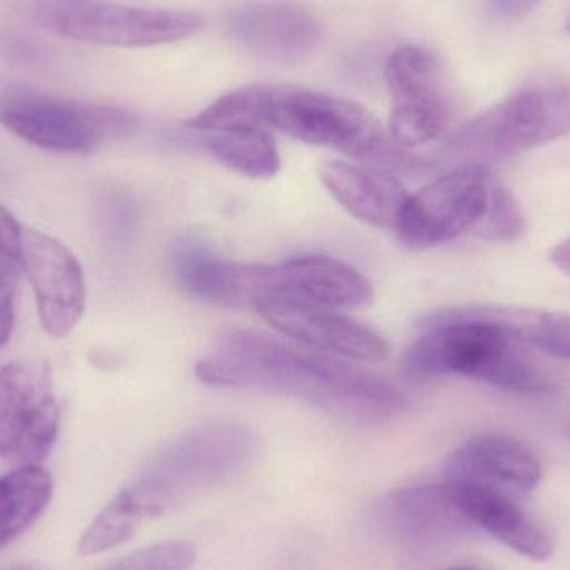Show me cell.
Wrapping results in <instances>:
<instances>
[{"label": "cell", "mask_w": 570, "mask_h": 570, "mask_svg": "<svg viewBox=\"0 0 570 570\" xmlns=\"http://www.w3.org/2000/svg\"><path fill=\"white\" fill-rule=\"evenodd\" d=\"M200 381L298 399L362 422L389 421L407 409L401 389L364 368L253 328H229L196 365Z\"/></svg>", "instance_id": "6da1fadb"}, {"label": "cell", "mask_w": 570, "mask_h": 570, "mask_svg": "<svg viewBox=\"0 0 570 570\" xmlns=\"http://www.w3.org/2000/svg\"><path fill=\"white\" fill-rule=\"evenodd\" d=\"M187 126L200 132L274 129L308 146L354 157L372 167L412 169L415 159L361 104L287 83H250L200 110Z\"/></svg>", "instance_id": "7a4b0ae2"}, {"label": "cell", "mask_w": 570, "mask_h": 570, "mask_svg": "<svg viewBox=\"0 0 570 570\" xmlns=\"http://www.w3.org/2000/svg\"><path fill=\"white\" fill-rule=\"evenodd\" d=\"M419 331L402 358L409 381L459 375L518 394L558 389V377L532 357L514 312H435L422 318Z\"/></svg>", "instance_id": "3957f363"}, {"label": "cell", "mask_w": 570, "mask_h": 570, "mask_svg": "<svg viewBox=\"0 0 570 570\" xmlns=\"http://www.w3.org/2000/svg\"><path fill=\"white\" fill-rule=\"evenodd\" d=\"M256 454V435L236 422H210L164 445L130 484L157 518L193 492L243 471Z\"/></svg>", "instance_id": "277c9868"}, {"label": "cell", "mask_w": 570, "mask_h": 570, "mask_svg": "<svg viewBox=\"0 0 570 570\" xmlns=\"http://www.w3.org/2000/svg\"><path fill=\"white\" fill-rule=\"evenodd\" d=\"M570 136V86L534 83L485 110L452 139L451 153L479 164Z\"/></svg>", "instance_id": "5b68a950"}, {"label": "cell", "mask_w": 570, "mask_h": 570, "mask_svg": "<svg viewBox=\"0 0 570 570\" xmlns=\"http://www.w3.org/2000/svg\"><path fill=\"white\" fill-rule=\"evenodd\" d=\"M26 10L50 32L100 46H163L196 36L206 26L197 13L136 9L100 0H29Z\"/></svg>", "instance_id": "8992f818"}, {"label": "cell", "mask_w": 570, "mask_h": 570, "mask_svg": "<svg viewBox=\"0 0 570 570\" xmlns=\"http://www.w3.org/2000/svg\"><path fill=\"white\" fill-rule=\"evenodd\" d=\"M498 180L484 164H462L409 196L399 237L409 249L451 243L478 233L491 209Z\"/></svg>", "instance_id": "52a82bcc"}, {"label": "cell", "mask_w": 570, "mask_h": 570, "mask_svg": "<svg viewBox=\"0 0 570 570\" xmlns=\"http://www.w3.org/2000/svg\"><path fill=\"white\" fill-rule=\"evenodd\" d=\"M0 122L32 146L62 154L92 153L132 127L124 110L39 94L7 100L0 109Z\"/></svg>", "instance_id": "ba28073f"}, {"label": "cell", "mask_w": 570, "mask_h": 570, "mask_svg": "<svg viewBox=\"0 0 570 570\" xmlns=\"http://www.w3.org/2000/svg\"><path fill=\"white\" fill-rule=\"evenodd\" d=\"M60 428L49 367L10 362L0 371V459L12 468L42 465Z\"/></svg>", "instance_id": "9c48e42d"}, {"label": "cell", "mask_w": 570, "mask_h": 570, "mask_svg": "<svg viewBox=\"0 0 570 570\" xmlns=\"http://www.w3.org/2000/svg\"><path fill=\"white\" fill-rule=\"evenodd\" d=\"M385 80L392 96L389 136L402 149L438 139L449 124L444 77L434 53L417 46L399 47L389 57Z\"/></svg>", "instance_id": "30bf717a"}, {"label": "cell", "mask_w": 570, "mask_h": 570, "mask_svg": "<svg viewBox=\"0 0 570 570\" xmlns=\"http://www.w3.org/2000/svg\"><path fill=\"white\" fill-rule=\"evenodd\" d=\"M374 519L389 541L412 552L444 548L475 531L449 482L415 485L384 495Z\"/></svg>", "instance_id": "8fae6325"}, {"label": "cell", "mask_w": 570, "mask_h": 570, "mask_svg": "<svg viewBox=\"0 0 570 570\" xmlns=\"http://www.w3.org/2000/svg\"><path fill=\"white\" fill-rule=\"evenodd\" d=\"M19 266L36 292L43 331L56 338L66 337L86 308V277L79 261L60 240L23 229Z\"/></svg>", "instance_id": "7c38bea8"}, {"label": "cell", "mask_w": 570, "mask_h": 570, "mask_svg": "<svg viewBox=\"0 0 570 570\" xmlns=\"http://www.w3.org/2000/svg\"><path fill=\"white\" fill-rule=\"evenodd\" d=\"M542 464L518 439L482 434L459 445L445 462V481L521 501L541 484Z\"/></svg>", "instance_id": "4fadbf2b"}, {"label": "cell", "mask_w": 570, "mask_h": 570, "mask_svg": "<svg viewBox=\"0 0 570 570\" xmlns=\"http://www.w3.org/2000/svg\"><path fill=\"white\" fill-rule=\"evenodd\" d=\"M257 312L284 337L314 351L361 364H379L389 357L387 342L377 332L338 311L271 302Z\"/></svg>", "instance_id": "5bb4252c"}, {"label": "cell", "mask_w": 570, "mask_h": 570, "mask_svg": "<svg viewBox=\"0 0 570 570\" xmlns=\"http://www.w3.org/2000/svg\"><path fill=\"white\" fill-rule=\"evenodd\" d=\"M374 298V287L364 274L334 257H292L271 264V302H292L331 311L364 307Z\"/></svg>", "instance_id": "9a60e30c"}, {"label": "cell", "mask_w": 570, "mask_h": 570, "mask_svg": "<svg viewBox=\"0 0 570 570\" xmlns=\"http://www.w3.org/2000/svg\"><path fill=\"white\" fill-rule=\"evenodd\" d=\"M237 42L271 62L294 63L314 52L322 29L308 10L284 0L247 2L230 12Z\"/></svg>", "instance_id": "2e32d148"}, {"label": "cell", "mask_w": 570, "mask_h": 570, "mask_svg": "<svg viewBox=\"0 0 570 570\" xmlns=\"http://www.w3.org/2000/svg\"><path fill=\"white\" fill-rule=\"evenodd\" d=\"M318 177L351 216L377 229L397 233L411 194L385 170L327 160L318 167Z\"/></svg>", "instance_id": "e0dca14e"}, {"label": "cell", "mask_w": 570, "mask_h": 570, "mask_svg": "<svg viewBox=\"0 0 570 570\" xmlns=\"http://www.w3.org/2000/svg\"><path fill=\"white\" fill-rule=\"evenodd\" d=\"M448 482V481H445ZM449 485L455 501L479 531L508 546L531 561H548L554 554L551 535L514 499L468 485Z\"/></svg>", "instance_id": "ac0fdd59"}, {"label": "cell", "mask_w": 570, "mask_h": 570, "mask_svg": "<svg viewBox=\"0 0 570 570\" xmlns=\"http://www.w3.org/2000/svg\"><path fill=\"white\" fill-rule=\"evenodd\" d=\"M52 495V475L42 465L13 468L0 478V549L39 521Z\"/></svg>", "instance_id": "d6986e66"}, {"label": "cell", "mask_w": 570, "mask_h": 570, "mask_svg": "<svg viewBox=\"0 0 570 570\" xmlns=\"http://www.w3.org/2000/svg\"><path fill=\"white\" fill-rule=\"evenodd\" d=\"M207 149L227 169L250 179H273L281 170V154L267 129L209 132Z\"/></svg>", "instance_id": "ffe728a7"}, {"label": "cell", "mask_w": 570, "mask_h": 570, "mask_svg": "<svg viewBox=\"0 0 570 570\" xmlns=\"http://www.w3.org/2000/svg\"><path fill=\"white\" fill-rule=\"evenodd\" d=\"M514 321L529 345L554 357L570 358V314L515 312Z\"/></svg>", "instance_id": "44dd1931"}, {"label": "cell", "mask_w": 570, "mask_h": 570, "mask_svg": "<svg viewBox=\"0 0 570 570\" xmlns=\"http://www.w3.org/2000/svg\"><path fill=\"white\" fill-rule=\"evenodd\" d=\"M196 562V551L186 542H164L140 549L100 570H189Z\"/></svg>", "instance_id": "7402d4cb"}, {"label": "cell", "mask_w": 570, "mask_h": 570, "mask_svg": "<svg viewBox=\"0 0 570 570\" xmlns=\"http://www.w3.org/2000/svg\"><path fill=\"white\" fill-rule=\"evenodd\" d=\"M522 233H524V216L521 207L514 196L498 180L491 209L484 224L479 227L478 234L485 239L508 243V240L518 239Z\"/></svg>", "instance_id": "603a6c76"}, {"label": "cell", "mask_w": 570, "mask_h": 570, "mask_svg": "<svg viewBox=\"0 0 570 570\" xmlns=\"http://www.w3.org/2000/svg\"><path fill=\"white\" fill-rule=\"evenodd\" d=\"M17 264L0 256V348L9 342L16 324Z\"/></svg>", "instance_id": "cb8c5ba5"}, {"label": "cell", "mask_w": 570, "mask_h": 570, "mask_svg": "<svg viewBox=\"0 0 570 570\" xmlns=\"http://www.w3.org/2000/svg\"><path fill=\"white\" fill-rule=\"evenodd\" d=\"M22 243L23 227L9 209L0 206V256L19 264Z\"/></svg>", "instance_id": "d4e9b609"}, {"label": "cell", "mask_w": 570, "mask_h": 570, "mask_svg": "<svg viewBox=\"0 0 570 570\" xmlns=\"http://www.w3.org/2000/svg\"><path fill=\"white\" fill-rule=\"evenodd\" d=\"M541 0H495L499 12L508 17L524 16L531 12Z\"/></svg>", "instance_id": "484cf974"}, {"label": "cell", "mask_w": 570, "mask_h": 570, "mask_svg": "<svg viewBox=\"0 0 570 570\" xmlns=\"http://www.w3.org/2000/svg\"><path fill=\"white\" fill-rule=\"evenodd\" d=\"M551 261L570 276V239L551 250Z\"/></svg>", "instance_id": "4316f807"}, {"label": "cell", "mask_w": 570, "mask_h": 570, "mask_svg": "<svg viewBox=\"0 0 570 570\" xmlns=\"http://www.w3.org/2000/svg\"><path fill=\"white\" fill-rule=\"evenodd\" d=\"M0 570H47L37 562H20V564L0 566Z\"/></svg>", "instance_id": "83f0119b"}, {"label": "cell", "mask_w": 570, "mask_h": 570, "mask_svg": "<svg viewBox=\"0 0 570 570\" xmlns=\"http://www.w3.org/2000/svg\"><path fill=\"white\" fill-rule=\"evenodd\" d=\"M445 570H478L472 568H452V569H445Z\"/></svg>", "instance_id": "f1b7e54d"}, {"label": "cell", "mask_w": 570, "mask_h": 570, "mask_svg": "<svg viewBox=\"0 0 570 570\" xmlns=\"http://www.w3.org/2000/svg\"><path fill=\"white\" fill-rule=\"evenodd\" d=\"M566 30H568V32L570 33V16L568 22H566Z\"/></svg>", "instance_id": "f546056e"}, {"label": "cell", "mask_w": 570, "mask_h": 570, "mask_svg": "<svg viewBox=\"0 0 570 570\" xmlns=\"http://www.w3.org/2000/svg\"><path fill=\"white\" fill-rule=\"evenodd\" d=\"M568 434H569V438H570V424L568 425Z\"/></svg>", "instance_id": "4dcf8cb0"}]
</instances>
